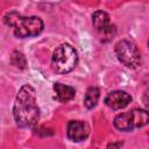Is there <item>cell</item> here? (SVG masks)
Instances as JSON below:
<instances>
[{
    "label": "cell",
    "instance_id": "obj_2",
    "mask_svg": "<svg viewBox=\"0 0 149 149\" xmlns=\"http://www.w3.org/2000/svg\"><path fill=\"white\" fill-rule=\"evenodd\" d=\"M3 22L14 28V35L19 38L34 37L43 31L44 23L37 16H22L17 12H9L3 16Z\"/></svg>",
    "mask_w": 149,
    "mask_h": 149
},
{
    "label": "cell",
    "instance_id": "obj_4",
    "mask_svg": "<svg viewBox=\"0 0 149 149\" xmlns=\"http://www.w3.org/2000/svg\"><path fill=\"white\" fill-rule=\"evenodd\" d=\"M148 113L146 109L135 108L127 113H120L114 118L113 125L121 132H130L135 128H141L148 123Z\"/></svg>",
    "mask_w": 149,
    "mask_h": 149
},
{
    "label": "cell",
    "instance_id": "obj_6",
    "mask_svg": "<svg viewBox=\"0 0 149 149\" xmlns=\"http://www.w3.org/2000/svg\"><path fill=\"white\" fill-rule=\"evenodd\" d=\"M92 23L94 29L98 31V34L104 41H108L113 38V36L116 33L115 26L111 23L109 15L106 12H102V10L94 12L92 15Z\"/></svg>",
    "mask_w": 149,
    "mask_h": 149
},
{
    "label": "cell",
    "instance_id": "obj_1",
    "mask_svg": "<svg viewBox=\"0 0 149 149\" xmlns=\"http://www.w3.org/2000/svg\"><path fill=\"white\" fill-rule=\"evenodd\" d=\"M13 116L20 128H34L40 120V107L37 105L36 92L29 84L23 85L14 101Z\"/></svg>",
    "mask_w": 149,
    "mask_h": 149
},
{
    "label": "cell",
    "instance_id": "obj_5",
    "mask_svg": "<svg viewBox=\"0 0 149 149\" xmlns=\"http://www.w3.org/2000/svg\"><path fill=\"white\" fill-rule=\"evenodd\" d=\"M116 58L129 69H137L141 65V54L135 43L129 40H121L114 48Z\"/></svg>",
    "mask_w": 149,
    "mask_h": 149
},
{
    "label": "cell",
    "instance_id": "obj_11",
    "mask_svg": "<svg viewBox=\"0 0 149 149\" xmlns=\"http://www.w3.org/2000/svg\"><path fill=\"white\" fill-rule=\"evenodd\" d=\"M10 64L14 65L15 68H19V69H26L27 61H26L24 55L20 51H16V50L13 51L12 56H10Z\"/></svg>",
    "mask_w": 149,
    "mask_h": 149
},
{
    "label": "cell",
    "instance_id": "obj_10",
    "mask_svg": "<svg viewBox=\"0 0 149 149\" xmlns=\"http://www.w3.org/2000/svg\"><path fill=\"white\" fill-rule=\"evenodd\" d=\"M99 98H100V90L98 87H93V86L88 87L85 93V97H84V104H85L86 108L91 109V108L95 107Z\"/></svg>",
    "mask_w": 149,
    "mask_h": 149
},
{
    "label": "cell",
    "instance_id": "obj_3",
    "mask_svg": "<svg viewBox=\"0 0 149 149\" xmlns=\"http://www.w3.org/2000/svg\"><path fill=\"white\" fill-rule=\"evenodd\" d=\"M77 63L78 54L71 44L63 43L55 49L51 58V65L56 72L69 73L76 68Z\"/></svg>",
    "mask_w": 149,
    "mask_h": 149
},
{
    "label": "cell",
    "instance_id": "obj_8",
    "mask_svg": "<svg viewBox=\"0 0 149 149\" xmlns=\"http://www.w3.org/2000/svg\"><path fill=\"white\" fill-rule=\"evenodd\" d=\"M132 95L125 91H112L105 97V104L112 109H121L129 105Z\"/></svg>",
    "mask_w": 149,
    "mask_h": 149
},
{
    "label": "cell",
    "instance_id": "obj_9",
    "mask_svg": "<svg viewBox=\"0 0 149 149\" xmlns=\"http://www.w3.org/2000/svg\"><path fill=\"white\" fill-rule=\"evenodd\" d=\"M54 91L56 93V99L63 104L71 101L76 95V90L73 87L64 85L62 83H55L54 84Z\"/></svg>",
    "mask_w": 149,
    "mask_h": 149
},
{
    "label": "cell",
    "instance_id": "obj_12",
    "mask_svg": "<svg viewBox=\"0 0 149 149\" xmlns=\"http://www.w3.org/2000/svg\"><path fill=\"white\" fill-rule=\"evenodd\" d=\"M120 146H122L121 142H120V143H112V144H108V147H120Z\"/></svg>",
    "mask_w": 149,
    "mask_h": 149
},
{
    "label": "cell",
    "instance_id": "obj_7",
    "mask_svg": "<svg viewBox=\"0 0 149 149\" xmlns=\"http://www.w3.org/2000/svg\"><path fill=\"white\" fill-rule=\"evenodd\" d=\"M66 135L69 140L73 142H81L87 139L90 135V126L85 121L80 120H72L68 123L66 127Z\"/></svg>",
    "mask_w": 149,
    "mask_h": 149
}]
</instances>
